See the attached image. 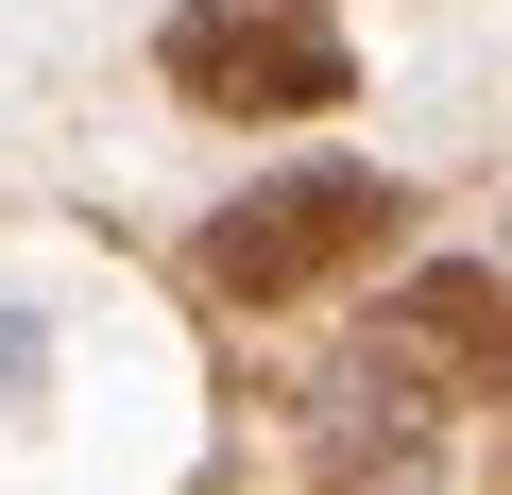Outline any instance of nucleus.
Listing matches in <instances>:
<instances>
[{
  "label": "nucleus",
  "mask_w": 512,
  "mask_h": 495,
  "mask_svg": "<svg viewBox=\"0 0 512 495\" xmlns=\"http://www.w3.org/2000/svg\"><path fill=\"white\" fill-rule=\"evenodd\" d=\"M154 86L188 120H342L359 103V35H342V0H171Z\"/></svg>",
  "instance_id": "obj_1"
},
{
  "label": "nucleus",
  "mask_w": 512,
  "mask_h": 495,
  "mask_svg": "<svg viewBox=\"0 0 512 495\" xmlns=\"http://www.w3.org/2000/svg\"><path fill=\"white\" fill-rule=\"evenodd\" d=\"M376 239H410V188L359 171V154H291V171H256L188 257H205L222 308H291V291H325L342 257H376Z\"/></svg>",
  "instance_id": "obj_2"
},
{
  "label": "nucleus",
  "mask_w": 512,
  "mask_h": 495,
  "mask_svg": "<svg viewBox=\"0 0 512 495\" xmlns=\"http://www.w3.org/2000/svg\"><path fill=\"white\" fill-rule=\"evenodd\" d=\"M359 359H393V376H410V393H444V410L512 393V274H478V257H410V274L376 291Z\"/></svg>",
  "instance_id": "obj_3"
},
{
  "label": "nucleus",
  "mask_w": 512,
  "mask_h": 495,
  "mask_svg": "<svg viewBox=\"0 0 512 495\" xmlns=\"http://www.w3.org/2000/svg\"><path fill=\"white\" fill-rule=\"evenodd\" d=\"M0 376H35V308H0Z\"/></svg>",
  "instance_id": "obj_4"
}]
</instances>
